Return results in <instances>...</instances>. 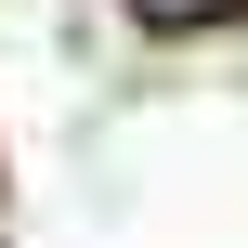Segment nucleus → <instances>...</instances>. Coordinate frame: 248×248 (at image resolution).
<instances>
[{
	"label": "nucleus",
	"instance_id": "nucleus-1",
	"mask_svg": "<svg viewBox=\"0 0 248 248\" xmlns=\"http://www.w3.org/2000/svg\"><path fill=\"white\" fill-rule=\"evenodd\" d=\"M157 26H196V13H235V0H144Z\"/></svg>",
	"mask_w": 248,
	"mask_h": 248
}]
</instances>
